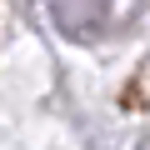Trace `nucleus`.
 Listing matches in <instances>:
<instances>
[{
  "instance_id": "obj_1",
  "label": "nucleus",
  "mask_w": 150,
  "mask_h": 150,
  "mask_svg": "<svg viewBox=\"0 0 150 150\" xmlns=\"http://www.w3.org/2000/svg\"><path fill=\"white\" fill-rule=\"evenodd\" d=\"M50 10L70 40H100V35L135 20L140 0H50Z\"/></svg>"
}]
</instances>
